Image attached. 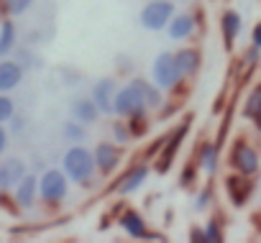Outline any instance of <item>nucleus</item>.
<instances>
[{
    "instance_id": "1",
    "label": "nucleus",
    "mask_w": 261,
    "mask_h": 243,
    "mask_svg": "<svg viewBox=\"0 0 261 243\" xmlns=\"http://www.w3.org/2000/svg\"><path fill=\"white\" fill-rule=\"evenodd\" d=\"M146 92H144V79H136L130 82L128 87H123L118 95H115V102H113V110L123 118H139L144 110H146Z\"/></svg>"
},
{
    "instance_id": "2",
    "label": "nucleus",
    "mask_w": 261,
    "mask_h": 243,
    "mask_svg": "<svg viewBox=\"0 0 261 243\" xmlns=\"http://www.w3.org/2000/svg\"><path fill=\"white\" fill-rule=\"evenodd\" d=\"M95 167H97V164H95V154H90V151L82 149L80 144L72 146V149L64 154V172H67L69 179H74V182H80V184H85V182L92 179Z\"/></svg>"
},
{
    "instance_id": "3",
    "label": "nucleus",
    "mask_w": 261,
    "mask_h": 243,
    "mask_svg": "<svg viewBox=\"0 0 261 243\" xmlns=\"http://www.w3.org/2000/svg\"><path fill=\"white\" fill-rule=\"evenodd\" d=\"M151 74H154L156 87H162V90H172V87H177V82L182 79V69H179V64H177V54L162 51V54L154 59V69H151Z\"/></svg>"
},
{
    "instance_id": "4",
    "label": "nucleus",
    "mask_w": 261,
    "mask_h": 243,
    "mask_svg": "<svg viewBox=\"0 0 261 243\" xmlns=\"http://www.w3.org/2000/svg\"><path fill=\"white\" fill-rule=\"evenodd\" d=\"M172 18H174V3L172 0H151L139 16V21L146 31H162Z\"/></svg>"
},
{
    "instance_id": "5",
    "label": "nucleus",
    "mask_w": 261,
    "mask_h": 243,
    "mask_svg": "<svg viewBox=\"0 0 261 243\" xmlns=\"http://www.w3.org/2000/svg\"><path fill=\"white\" fill-rule=\"evenodd\" d=\"M39 195L49 202V205H57L67 197V177L59 172V169H49L44 172L41 182H39Z\"/></svg>"
},
{
    "instance_id": "6",
    "label": "nucleus",
    "mask_w": 261,
    "mask_h": 243,
    "mask_svg": "<svg viewBox=\"0 0 261 243\" xmlns=\"http://www.w3.org/2000/svg\"><path fill=\"white\" fill-rule=\"evenodd\" d=\"M230 167L238 172V174H246V177H253L258 172V154L253 151L251 144L246 141H238L230 151Z\"/></svg>"
},
{
    "instance_id": "7",
    "label": "nucleus",
    "mask_w": 261,
    "mask_h": 243,
    "mask_svg": "<svg viewBox=\"0 0 261 243\" xmlns=\"http://www.w3.org/2000/svg\"><path fill=\"white\" fill-rule=\"evenodd\" d=\"M146 177H149V167H146V164H136V167H130V169H128V172L113 184V190L120 192V195L136 192V190L146 182Z\"/></svg>"
},
{
    "instance_id": "8",
    "label": "nucleus",
    "mask_w": 261,
    "mask_h": 243,
    "mask_svg": "<svg viewBox=\"0 0 261 243\" xmlns=\"http://www.w3.org/2000/svg\"><path fill=\"white\" fill-rule=\"evenodd\" d=\"M123 149H118L115 144H97L95 146V164L102 174H113L115 167L120 164Z\"/></svg>"
},
{
    "instance_id": "9",
    "label": "nucleus",
    "mask_w": 261,
    "mask_h": 243,
    "mask_svg": "<svg viewBox=\"0 0 261 243\" xmlns=\"http://www.w3.org/2000/svg\"><path fill=\"white\" fill-rule=\"evenodd\" d=\"M225 192H228V197H230V202L236 205V207H243L246 202H248V197H251V182H248V177L246 174H233V177H225Z\"/></svg>"
},
{
    "instance_id": "10",
    "label": "nucleus",
    "mask_w": 261,
    "mask_h": 243,
    "mask_svg": "<svg viewBox=\"0 0 261 243\" xmlns=\"http://www.w3.org/2000/svg\"><path fill=\"white\" fill-rule=\"evenodd\" d=\"M115 95H118V92H115V79H113V77H102V79H97L95 87H92V100L97 102L100 113H110V110H113Z\"/></svg>"
},
{
    "instance_id": "11",
    "label": "nucleus",
    "mask_w": 261,
    "mask_h": 243,
    "mask_svg": "<svg viewBox=\"0 0 261 243\" xmlns=\"http://www.w3.org/2000/svg\"><path fill=\"white\" fill-rule=\"evenodd\" d=\"M185 133H187V126H179L174 133H172V139H169V144L162 149V156L156 159V172H169V167L174 164V156H177V149H179V144H182V139H185Z\"/></svg>"
},
{
    "instance_id": "12",
    "label": "nucleus",
    "mask_w": 261,
    "mask_h": 243,
    "mask_svg": "<svg viewBox=\"0 0 261 243\" xmlns=\"http://www.w3.org/2000/svg\"><path fill=\"white\" fill-rule=\"evenodd\" d=\"M23 177H26V164L21 159H8L3 167H0V192L16 187Z\"/></svg>"
},
{
    "instance_id": "13",
    "label": "nucleus",
    "mask_w": 261,
    "mask_h": 243,
    "mask_svg": "<svg viewBox=\"0 0 261 243\" xmlns=\"http://www.w3.org/2000/svg\"><path fill=\"white\" fill-rule=\"evenodd\" d=\"M220 31H223V44L230 51L233 44H236V36L241 34V16L236 11H225L220 16Z\"/></svg>"
},
{
    "instance_id": "14",
    "label": "nucleus",
    "mask_w": 261,
    "mask_h": 243,
    "mask_svg": "<svg viewBox=\"0 0 261 243\" xmlns=\"http://www.w3.org/2000/svg\"><path fill=\"white\" fill-rule=\"evenodd\" d=\"M118 225L130 235V238H146L149 233H146V223H144V218L136 212V210H125L120 218H118Z\"/></svg>"
},
{
    "instance_id": "15",
    "label": "nucleus",
    "mask_w": 261,
    "mask_h": 243,
    "mask_svg": "<svg viewBox=\"0 0 261 243\" xmlns=\"http://www.w3.org/2000/svg\"><path fill=\"white\" fill-rule=\"evenodd\" d=\"M72 115L80 123H95L97 115H100V107L92 97H80V100L72 102Z\"/></svg>"
},
{
    "instance_id": "16",
    "label": "nucleus",
    "mask_w": 261,
    "mask_h": 243,
    "mask_svg": "<svg viewBox=\"0 0 261 243\" xmlns=\"http://www.w3.org/2000/svg\"><path fill=\"white\" fill-rule=\"evenodd\" d=\"M177 64H179V69H182V77H192V74H197V69H200V64H202V57H200L197 49L185 46V49L177 51Z\"/></svg>"
},
{
    "instance_id": "17",
    "label": "nucleus",
    "mask_w": 261,
    "mask_h": 243,
    "mask_svg": "<svg viewBox=\"0 0 261 243\" xmlns=\"http://www.w3.org/2000/svg\"><path fill=\"white\" fill-rule=\"evenodd\" d=\"M23 77V69L18 62H0V92L13 90Z\"/></svg>"
},
{
    "instance_id": "18",
    "label": "nucleus",
    "mask_w": 261,
    "mask_h": 243,
    "mask_svg": "<svg viewBox=\"0 0 261 243\" xmlns=\"http://www.w3.org/2000/svg\"><path fill=\"white\" fill-rule=\"evenodd\" d=\"M192 31H195V18H192L190 13H179V16H174L172 23H169V36L177 39V41L192 36Z\"/></svg>"
},
{
    "instance_id": "19",
    "label": "nucleus",
    "mask_w": 261,
    "mask_h": 243,
    "mask_svg": "<svg viewBox=\"0 0 261 243\" xmlns=\"http://www.w3.org/2000/svg\"><path fill=\"white\" fill-rule=\"evenodd\" d=\"M36 192H39V182L29 174V177H23V179L18 182V190H16V202H18L21 207H31V205H34Z\"/></svg>"
},
{
    "instance_id": "20",
    "label": "nucleus",
    "mask_w": 261,
    "mask_h": 243,
    "mask_svg": "<svg viewBox=\"0 0 261 243\" xmlns=\"http://www.w3.org/2000/svg\"><path fill=\"white\" fill-rule=\"evenodd\" d=\"M13 44H16V26L13 21H6L0 29V57H6L13 49Z\"/></svg>"
},
{
    "instance_id": "21",
    "label": "nucleus",
    "mask_w": 261,
    "mask_h": 243,
    "mask_svg": "<svg viewBox=\"0 0 261 243\" xmlns=\"http://www.w3.org/2000/svg\"><path fill=\"white\" fill-rule=\"evenodd\" d=\"M215 167H218V144H207V146L202 149V169H205L207 174H213Z\"/></svg>"
},
{
    "instance_id": "22",
    "label": "nucleus",
    "mask_w": 261,
    "mask_h": 243,
    "mask_svg": "<svg viewBox=\"0 0 261 243\" xmlns=\"http://www.w3.org/2000/svg\"><path fill=\"white\" fill-rule=\"evenodd\" d=\"M258 110H261V85H256V87L251 90V95H248V100H246V107H243V115H246V118H253Z\"/></svg>"
},
{
    "instance_id": "23",
    "label": "nucleus",
    "mask_w": 261,
    "mask_h": 243,
    "mask_svg": "<svg viewBox=\"0 0 261 243\" xmlns=\"http://www.w3.org/2000/svg\"><path fill=\"white\" fill-rule=\"evenodd\" d=\"M205 240L207 243H220L223 240V230H220V220L213 218L207 225H205Z\"/></svg>"
},
{
    "instance_id": "24",
    "label": "nucleus",
    "mask_w": 261,
    "mask_h": 243,
    "mask_svg": "<svg viewBox=\"0 0 261 243\" xmlns=\"http://www.w3.org/2000/svg\"><path fill=\"white\" fill-rule=\"evenodd\" d=\"M31 3L34 0H6V8H8L11 16H21V13H26L31 8Z\"/></svg>"
},
{
    "instance_id": "25",
    "label": "nucleus",
    "mask_w": 261,
    "mask_h": 243,
    "mask_svg": "<svg viewBox=\"0 0 261 243\" xmlns=\"http://www.w3.org/2000/svg\"><path fill=\"white\" fill-rule=\"evenodd\" d=\"M144 92H146V105L149 107H159L162 105V87H151L144 82Z\"/></svg>"
},
{
    "instance_id": "26",
    "label": "nucleus",
    "mask_w": 261,
    "mask_h": 243,
    "mask_svg": "<svg viewBox=\"0 0 261 243\" xmlns=\"http://www.w3.org/2000/svg\"><path fill=\"white\" fill-rule=\"evenodd\" d=\"M64 136L72 139V141H82V139H85V128H82L80 120H77V123H67V126H64Z\"/></svg>"
},
{
    "instance_id": "27",
    "label": "nucleus",
    "mask_w": 261,
    "mask_h": 243,
    "mask_svg": "<svg viewBox=\"0 0 261 243\" xmlns=\"http://www.w3.org/2000/svg\"><path fill=\"white\" fill-rule=\"evenodd\" d=\"M8 118H13V102H11V97L0 95V123L8 120Z\"/></svg>"
},
{
    "instance_id": "28",
    "label": "nucleus",
    "mask_w": 261,
    "mask_h": 243,
    "mask_svg": "<svg viewBox=\"0 0 261 243\" xmlns=\"http://www.w3.org/2000/svg\"><path fill=\"white\" fill-rule=\"evenodd\" d=\"M125 128H128V126H123V123H115V126H113V136H115L118 141H128V139H130V133H128Z\"/></svg>"
},
{
    "instance_id": "29",
    "label": "nucleus",
    "mask_w": 261,
    "mask_h": 243,
    "mask_svg": "<svg viewBox=\"0 0 261 243\" xmlns=\"http://www.w3.org/2000/svg\"><path fill=\"white\" fill-rule=\"evenodd\" d=\"M210 195H213V192H210V190H205V192L195 200V210H205V207L210 205Z\"/></svg>"
},
{
    "instance_id": "30",
    "label": "nucleus",
    "mask_w": 261,
    "mask_h": 243,
    "mask_svg": "<svg viewBox=\"0 0 261 243\" xmlns=\"http://www.w3.org/2000/svg\"><path fill=\"white\" fill-rule=\"evenodd\" d=\"M251 41H253V46H258V49H261V21L256 23V29H253V36H251Z\"/></svg>"
},
{
    "instance_id": "31",
    "label": "nucleus",
    "mask_w": 261,
    "mask_h": 243,
    "mask_svg": "<svg viewBox=\"0 0 261 243\" xmlns=\"http://www.w3.org/2000/svg\"><path fill=\"white\" fill-rule=\"evenodd\" d=\"M251 220H253V225H256V230H261V207H258V210L253 212V218H251Z\"/></svg>"
},
{
    "instance_id": "32",
    "label": "nucleus",
    "mask_w": 261,
    "mask_h": 243,
    "mask_svg": "<svg viewBox=\"0 0 261 243\" xmlns=\"http://www.w3.org/2000/svg\"><path fill=\"white\" fill-rule=\"evenodd\" d=\"M6 144H8V133L0 128V154H3V149H6Z\"/></svg>"
},
{
    "instance_id": "33",
    "label": "nucleus",
    "mask_w": 261,
    "mask_h": 243,
    "mask_svg": "<svg viewBox=\"0 0 261 243\" xmlns=\"http://www.w3.org/2000/svg\"><path fill=\"white\" fill-rule=\"evenodd\" d=\"M253 123H256V128H258V131H261V110H258V113H256V115H253Z\"/></svg>"
}]
</instances>
